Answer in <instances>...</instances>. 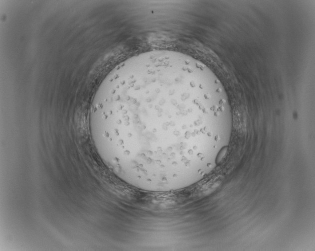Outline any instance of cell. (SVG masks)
<instances>
[{"label":"cell","mask_w":315,"mask_h":251,"mask_svg":"<svg viewBox=\"0 0 315 251\" xmlns=\"http://www.w3.org/2000/svg\"><path fill=\"white\" fill-rule=\"evenodd\" d=\"M182 59L169 53L131 57L100 85L89 129L103 162L129 185H171L188 152L205 138L230 136L232 116L210 101Z\"/></svg>","instance_id":"cell-1"}]
</instances>
